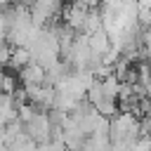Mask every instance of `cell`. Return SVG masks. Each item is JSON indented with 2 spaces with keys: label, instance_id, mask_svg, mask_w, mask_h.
<instances>
[{
  "label": "cell",
  "instance_id": "6da1fadb",
  "mask_svg": "<svg viewBox=\"0 0 151 151\" xmlns=\"http://www.w3.org/2000/svg\"><path fill=\"white\" fill-rule=\"evenodd\" d=\"M19 78L24 83V87H31V85H45V68L38 66V64H28L19 71Z\"/></svg>",
  "mask_w": 151,
  "mask_h": 151
}]
</instances>
